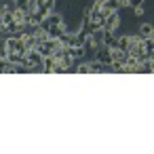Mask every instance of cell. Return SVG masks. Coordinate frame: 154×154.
<instances>
[{
    "instance_id": "obj_1",
    "label": "cell",
    "mask_w": 154,
    "mask_h": 154,
    "mask_svg": "<svg viewBox=\"0 0 154 154\" xmlns=\"http://www.w3.org/2000/svg\"><path fill=\"white\" fill-rule=\"evenodd\" d=\"M118 26H120V11L116 9L114 13H110L103 19V30L110 32V34H114V32H118Z\"/></svg>"
},
{
    "instance_id": "obj_2",
    "label": "cell",
    "mask_w": 154,
    "mask_h": 154,
    "mask_svg": "<svg viewBox=\"0 0 154 154\" xmlns=\"http://www.w3.org/2000/svg\"><path fill=\"white\" fill-rule=\"evenodd\" d=\"M63 21H66V19H63V13H59V11L55 9V11H51V13L47 15V19H45L42 23H45V26H59V23H63Z\"/></svg>"
},
{
    "instance_id": "obj_3",
    "label": "cell",
    "mask_w": 154,
    "mask_h": 154,
    "mask_svg": "<svg viewBox=\"0 0 154 154\" xmlns=\"http://www.w3.org/2000/svg\"><path fill=\"white\" fill-rule=\"evenodd\" d=\"M95 59H97V61H101V63H108V66H110V63H112V57H110V49H108L106 45H101V47H99V49L95 51Z\"/></svg>"
},
{
    "instance_id": "obj_4",
    "label": "cell",
    "mask_w": 154,
    "mask_h": 154,
    "mask_svg": "<svg viewBox=\"0 0 154 154\" xmlns=\"http://www.w3.org/2000/svg\"><path fill=\"white\" fill-rule=\"evenodd\" d=\"M110 57H112V63H125L127 51L120 49V47H114V49H110Z\"/></svg>"
},
{
    "instance_id": "obj_5",
    "label": "cell",
    "mask_w": 154,
    "mask_h": 154,
    "mask_svg": "<svg viewBox=\"0 0 154 154\" xmlns=\"http://www.w3.org/2000/svg\"><path fill=\"white\" fill-rule=\"evenodd\" d=\"M11 17H13V23H26V17H28V13H26L23 9L15 7V9L11 11ZM26 26H28V23H26Z\"/></svg>"
},
{
    "instance_id": "obj_6",
    "label": "cell",
    "mask_w": 154,
    "mask_h": 154,
    "mask_svg": "<svg viewBox=\"0 0 154 154\" xmlns=\"http://www.w3.org/2000/svg\"><path fill=\"white\" fill-rule=\"evenodd\" d=\"M137 34H139L141 38H152V36H154V26H152V23H139Z\"/></svg>"
},
{
    "instance_id": "obj_7",
    "label": "cell",
    "mask_w": 154,
    "mask_h": 154,
    "mask_svg": "<svg viewBox=\"0 0 154 154\" xmlns=\"http://www.w3.org/2000/svg\"><path fill=\"white\" fill-rule=\"evenodd\" d=\"M91 70H89V61H85V63H80L78 68H76V74H89Z\"/></svg>"
},
{
    "instance_id": "obj_8",
    "label": "cell",
    "mask_w": 154,
    "mask_h": 154,
    "mask_svg": "<svg viewBox=\"0 0 154 154\" xmlns=\"http://www.w3.org/2000/svg\"><path fill=\"white\" fill-rule=\"evenodd\" d=\"M11 2H13L15 7H19V9H23V11H26V7L30 5V0H11Z\"/></svg>"
},
{
    "instance_id": "obj_9",
    "label": "cell",
    "mask_w": 154,
    "mask_h": 154,
    "mask_svg": "<svg viewBox=\"0 0 154 154\" xmlns=\"http://www.w3.org/2000/svg\"><path fill=\"white\" fill-rule=\"evenodd\" d=\"M133 11H135V17H141V15L146 13V9H143V5H139V7H133Z\"/></svg>"
},
{
    "instance_id": "obj_10",
    "label": "cell",
    "mask_w": 154,
    "mask_h": 154,
    "mask_svg": "<svg viewBox=\"0 0 154 154\" xmlns=\"http://www.w3.org/2000/svg\"><path fill=\"white\" fill-rule=\"evenodd\" d=\"M139 5H143V0H131L129 2V7H139Z\"/></svg>"
}]
</instances>
